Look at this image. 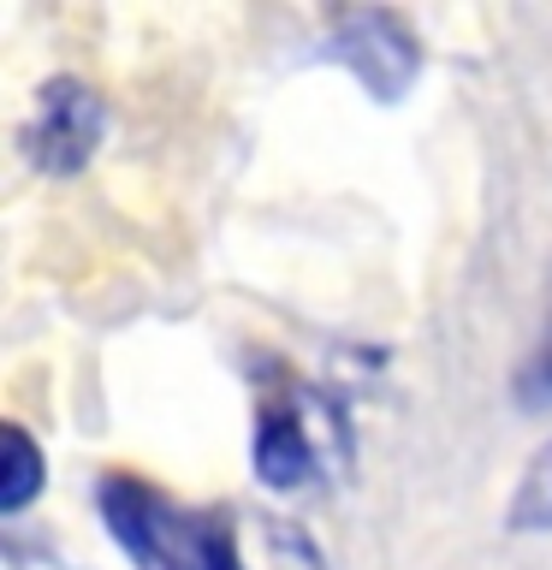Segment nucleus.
Segmentation results:
<instances>
[{
    "label": "nucleus",
    "instance_id": "39448f33",
    "mask_svg": "<svg viewBox=\"0 0 552 570\" xmlns=\"http://www.w3.org/2000/svg\"><path fill=\"white\" fill-rule=\"evenodd\" d=\"M0 511H24L36 493H42L48 481V458L36 452V440L24 434V428H0Z\"/></svg>",
    "mask_w": 552,
    "mask_h": 570
},
{
    "label": "nucleus",
    "instance_id": "20e7f679",
    "mask_svg": "<svg viewBox=\"0 0 552 570\" xmlns=\"http://www.w3.org/2000/svg\"><path fill=\"white\" fill-rule=\"evenodd\" d=\"M315 440L303 428L292 399H262V428H256V475L267 488H303L315 475Z\"/></svg>",
    "mask_w": 552,
    "mask_h": 570
},
{
    "label": "nucleus",
    "instance_id": "f257e3e1",
    "mask_svg": "<svg viewBox=\"0 0 552 570\" xmlns=\"http://www.w3.org/2000/svg\"><path fill=\"white\" fill-rule=\"evenodd\" d=\"M96 505L137 570H244L238 534L226 517L178 511L167 493H155L137 475H101Z\"/></svg>",
    "mask_w": 552,
    "mask_h": 570
},
{
    "label": "nucleus",
    "instance_id": "0eeeda50",
    "mask_svg": "<svg viewBox=\"0 0 552 570\" xmlns=\"http://www.w3.org/2000/svg\"><path fill=\"white\" fill-rule=\"evenodd\" d=\"M516 399H523L529 410H546L552 404V321H546L541 345H534V356H529V368L516 374Z\"/></svg>",
    "mask_w": 552,
    "mask_h": 570
},
{
    "label": "nucleus",
    "instance_id": "7ed1b4c3",
    "mask_svg": "<svg viewBox=\"0 0 552 570\" xmlns=\"http://www.w3.org/2000/svg\"><path fill=\"white\" fill-rule=\"evenodd\" d=\"M333 53L374 89V101H398L422 71V48L398 12H345L333 30Z\"/></svg>",
    "mask_w": 552,
    "mask_h": 570
},
{
    "label": "nucleus",
    "instance_id": "423d86ee",
    "mask_svg": "<svg viewBox=\"0 0 552 570\" xmlns=\"http://www.w3.org/2000/svg\"><path fill=\"white\" fill-rule=\"evenodd\" d=\"M511 523L516 529H552V445L534 458V470L523 475V488H516Z\"/></svg>",
    "mask_w": 552,
    "mask_h": 570
},
{
    "label": "nucleus",
    "instance_id": "f03ea898",
    "mask_svg": "<svg viewBox=\"0 0 552 570\" xmlns=\"http://www.w3.org/2000/svg\"><path fill=\"white\" fill-rule=\"evenodd\" d=\"M101 96L83 78H48L36 96V119L24 125V155L53 178L83 173L101 142Z\"/></svg>",
    "mask_w": 552,
    "mask_h": 570
}]
</instances>
